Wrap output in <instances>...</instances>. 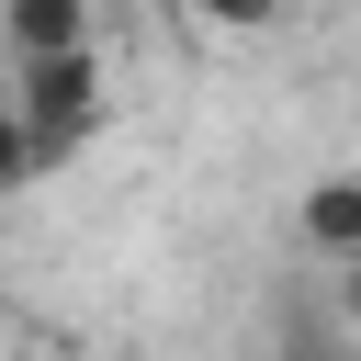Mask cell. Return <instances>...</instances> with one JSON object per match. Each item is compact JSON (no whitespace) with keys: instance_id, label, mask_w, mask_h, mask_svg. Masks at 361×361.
<instances>
[{"instance_id":"obj_1","label":"cell","mask_w":361,"mask_h":361,"mask_svg":"<svg viewBox=\"0 0 361 361\" xmlns=\"http://www.w3.org/2000/svg\"><path fill=\"white\" fill-rule=\"evenodd\" d=\"M11 102H23V124L45 135V169H56V158H79V147H90V124H102V45L11 56Z\"/></svg>"},{"instance_id":"obj_3","label":"cell","mask_w":361,"mask_h":361,"mask_svg":"<svg viewBox=\"0 0 361 361\" xmlns=\"http://www.w3.org/2000/svg\"><path fill=\"white\" fill-rule=\"evenodd\" d=\"M0 45H11V56L90 45V0H0Z\"/></svg>"},{"instance_id":"obj_5","label":"cell","mask_w":361,"mask_h":361,"mask_svg":"<svg viewBox=\"0 0 361 361\" xmlns=\"http://www.w3.org/2000/svg\"><path fill=\"white\" fill-rule=\"evenodd\" d=\"M180 11H203V23H226V34H271V23H282V0H180Z\"/></svg>"},{"instance_id":"obj_2","label":"cell","mask_w":361,"mask_h":361,"mask_svg":"<svg viewBox=\"0 0 361 361\" xmlns=\"http://www.w3.org/2000/svg\"><path fill=\"white\" fill-rule=\"evenodd\" d=\"M293 237H305L316 259H361V169H327V180H305V203H293Z\"/></svg>"},{"instance_id":"obj_4","label":"cell","mask_w":361,"mask_h":361,"mask_svg":"<svg viewBox=\"0 0 361 361\" xmlns=\"http://www.w3.org/2000/svg\"><path fill=\"white\" fill-rule=\"evenodd\" d=\"M23 180H45V135H34L23 102L0 90V192H23Z\"/></svg>"},{"instance_id":"obj_6","label":"cell","mask_w":361,"mask_h":361,"mask_svg":"<svg viewBox=\"0 0 361 361\" xmlns=\"http://www.w3.org/2000/svg\"><path fill=\"white\" fill-rule=\"evenodd\" d=\"M338 316L361 327V259H338Z\"/></svg>"}]
</instances>
